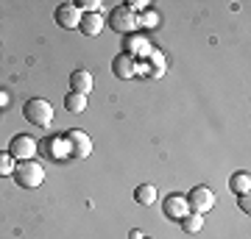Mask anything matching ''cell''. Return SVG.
<instances>
[{
	"label": "cell",
	"instance_id": "6da1fadb",
	"mask_svg": "<svg viewBox=\"0 0 251 239\" xmlns=\"http://www.w3.org/2000/svg\"><path fill=\"white\" fill-rule=\"evenodd\" d=\"M11 178H14L17 186H23V189H36V186H42V181H45V167H42L39 161H34V159L17 161Z\"/></svg>",
	"mask_w": 251,
	"mask_h": 239
},
{
	"label": "cell",
	"instance_id": "7a4b0ae2",
	"mask_svg": "<svg viewBox=\"0 0 251 239\" xmlns=\"http://www.w3.org/2000/svg\"><path fill=\"white\" fill-rule=\"evenodd\" d=\"M23 114H25V120L31 125H36V128H50V123H53V106H50L45 98L25 100V103H23Z\"/></svg>",
	"mask_w": 251,
	"mask_h": 239
},
{
	"label": "cell",
	"instance_id": "3957f363",
	"mask_svg": "<svg viewBox=\"0 0 251 239\" xmlns=\"http://www.w3.org/2000/svg\"><path fill=\"white\" fill-rule=\"evenodd\" d=\"M109 25H112L115 34L134 36V31L140 28V14L131 11L128 6H115V9H112V17H109Z\"/></svg>",
	"mask_w": 251,
	"mask_h": 239
},
{
	"label": "cell",
	"instance_id": "277c9868",
	"mask_svg": "<svg viewBox=\"0 0 251 239\" xmlns=\"http://www.w3.org/2000/svg\"><path fill=\"white\" fill-rule=\"evenodd\" d=\"M64 145H67V153H70L73 159H87L92 153V139L90 133L78 131V128H70L67 133H62Z\"/></svg>",
	"mask_w": 251,
	"mask_h": 239
},
{
	"label": "cell",
	"instance_id": "5b68a950",
	"mask_svg": "<svg viewBox=\"0 0 251 239\" xmlns=\"http://www.w3.org/2000/svg\"><path fill=\"white\" fill-rule=\"evenodd\" d=\"M184 200H187L190 214H206L212 206H215V192H212L209 186H193Z\"/></svg>",
	"mask_w": 251,
	"mask_h": 239
},
{
	"label": "cell",
	"instance_id": "8992f818",
	"mask_svg": "<svg viewBox=\"0 0 251 239\" xmlns=\"http://www.w3.org/2000/svg\"><path fill=\"white\" fill-rule=\"evenodd\" d=\"M9 156L14 161H28L36 156V139L28 133H14L9 142Z\"/></svg>",
	"mask_w": 251,
	"mask_h": 239
},
{
	"label": "cell",
	"instance_id": "52a82bcc",
	"mask_svg": "<svg viewBox=\"0 0 251 239\" xmlns=\"http://www.w3.org/2000/svg\"><path fill=\"white\" fill-rule=\"evenodd\" d=\"M112 72H115V78H120V81H131L137 72H140V64H137V59H131V56L117 53L115 59H112Z\"/></svg>",
	"mask_w": 251,
	"mask_h": 239
},
{
	"label": "cell",
	"instance_id": "ba28073f",
	"mask_svg": "<svg viewBox=\"0 0 251 239\" xmlns=\"http://www.w3.org/2000/svg\"><path fill=\"white\" fill-rule=\"evenodd\" d=\"M162 214H165L168 220H176V222H179L181 217H187L190 209H187L184 195H168L165 197V200H162Z\"/></svg>",
	"mask_w": 251,
	"mask_h": 239
},
{
	"label": "cell",
	"instance_id": "9c48e42d",
	"mask_svg": "<svg viewBox=\"0 0 251 239\" xmlns=\"http://www.w3.org/2000/svg\"><path fill=\"white\" fill-rule=\"evenodd\" d=\"M36 153H42V156H48V159H56V161L64 159V156H70L62 136H48V139L36 142Z\"/></svg>",
	"mask_w": 251,
	"mask_h": 239
},
{
	"label": "cell",
	"instance_id": "30bf717a",
	"mask_svg": "<svg viewBox=\"0 0 251 239\" xmlns=\"http://www.w3.org/2000/svg\"><path fill=\"white\" fill-rule=\"evenodd\" d=\"M78 22H81V11L75 9V3H62L56 9V25L59 28L73 31V28H78Z\"/></svg>",
	"mask_w": 251,
	"mask_h": 239
},
{
	"label": "cell",
	"instance_id": "8fae6325",
	"mask_svg": "<svg viewBox=\"0 0 251 239\" xmlns=\"http://www.w3.org/2000/svg\"><path fill=\"white\" fill-rule=\"evenodd\" d=\"M106 28V17L103 14H81V22H78V31L84 36H98L100 31Z\"/></svg>",
	"mask_w": 251,
	"mask_h": 239
},
{
	"label": "cell",
	"instance_id": "7c38bea8",
	"mask_svg": "<svg viewBox=\"0 0 251 239\" xmlns=\"http://www.w3.org/2000/svg\"><path fill=\"white\" fill-rule=\"evenodd\" d=\"M92 87H95V78H92L90 70H75V72H70V92L90 95Z\"/></svg>",
	"mask_w": 251,
	"mask_h": 239
},
{
	"label": "cell",
	"instance_id": "4fadbf2b",
	"mask_svg": "<svg viewBox=\"0 0 251 239\" xmlns=\"http://www.w3.org/2000/svg\"><path fill=\"white\" fill-rule=\"evenodd\" d=\"M229 189H232L234 195H249V189H251V175L246 173V170L234 173V175L229 178Z\"/></svg>",
	"mask_w": 251,
	"mask_h": 239
},
{
	"label": "cell",
	"instance_id": "5bb4252c",
	"mask_svg": "<svg viewBox=\"0 0 251 239\" xmlns=\"http://www.w3.org/2000/svg\"><path fill=\"white\" fill-rule=\"evenodd\" d=\"M134 200L140 206H153L156 203V186H151V184H140L134 189Z\"/></svg>",
	"mask_w": 251,
	"mask_h": 239
},
{
	"label": "cell",
	"instance_id": "9a60e30c",
	"mask_svg": "<svg viewBox=\"0 0 251 239\" xmlns=\"http://www.w3.org/2000/svg\"><path fill=\"white\" fill-rule=\"evenodd\" d=\"M64 109H67L70 114H81V111L87 109V95H78V92H67V95H64Z\"/></svg>",
	"mask_w": 251,
	"mask_h": 239
},
{
	"label": "cell",
	"instance_id": "2e32d148",
	"mask_svg": "<svg viewBox=\"0 0 251 239\" xmlns=\"http://www.w3.org/2000/svg\"><path fill=\"white\" fill-rule=\"evenodd\" d=\"M179 222H181V231L184 234H198V231L204 228V214H187Z\"/></svg>",
	"mask_w": 251,
	"mask_h": 239
},
{
	"label": "cell",
	"instance_id": "e0dca14e",
	"mask_svg": "<svg viewBox=\"0 0 251 239\" xmlns=\"http://www.w3.org/2000/svg\"><path fill=\"white\" fill-rule=\"evenodd\" d=\"M14 167H17V161L9 156V151H0V178L14 175Z\"/></svg>",
	"mask_w": 251,
	"mask_h": 239
},
{
	"label": "cell",
	"instance_id": "ac0fdd59",
	"mask_svg": "<svg viewBox=\"0 0 251 239\" xmlns=\"http://www.w3.org/2000/svg\"><path fill=\"white\" fill-rule=\"evenodd\" d=\"M237 206H240L243 212L249 214V209H251V203H249V195H237Z\"/></svg>",
	"mask_w": 251,
	"mask_h": 239
},
{
	"label": "cell",
	"instance_id": "d6986e66",
	"mask_svg": "<svg viewBox=\"0 0 251 239\" xmlns=\"http://www.w3.org/2000/svg\"><path fill=\"white\" fill-rule=\"evenodd\" d=\"M128 239H145V234L140 228H131V234H128Z\"/></svg>",
	"mask_w": 251,
	"mask_h": 239
}]
</instances>
